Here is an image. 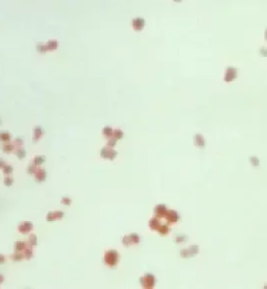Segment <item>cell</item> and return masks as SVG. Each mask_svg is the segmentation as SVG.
I'll use <instances>...</instances> for the list:
<instances>
[{
  "mask_svg": "<svg viewBox=\"0 0 267 289\" xmlns=\"http://www.w3.org/2000/svg\"><path fill=\"white\" fill-rule=\"evenodd\" d=\"M12 141V136L11 133L8 131H1L0 132V142L2 143H6V142Z\"/></svg>",
  "mask_w": 267,
  "mask_h": 289,
  "instance_id": "9",
  "label": "cell"
},
{
  "mask_svg": "<svg viewBox=\"0 0 267 289\" xmlns=\"http://www.w3.org/2000/svg\"><path fill=\"white\" fill-rule=\"evenodd\" d=\"M120 261V254L116 249L106 251L103 255V262L109 267H116Z\"/></svg>",
  "mask_w": 267,
  "mask_h": 289,
  "instance_id": "1",
  "label": "cell"
},
{
  "mask_svg": "<svg viewBox=\"0 0 267 289\" xmlns=\"http://www.w3.org/2000/svg\"><path fill=\"white\" fill-rule=\"evenodd\" d=\"M46 46H47V49L48 51H53V50H57V47H58V42L57 40H53V39H51L46 43Z\"/></svg>",
  "mask_w": 267,
  "mask_h": 289,
  "instance_id": "11",
  "label": "cell"
},
{
  "mask_svg": "<svg viewBox=\"0 0 267 289\" xmlns=\"http://www.w3.org/2000/svg\"><path fill=\"white\" fill-rule=\"evenodd\" d=\"M11 260L12 261H15V262H19V261H21V260H23V259H25L24 258V254L22 252H15L14 254H12L11 255Z\"/></svg>",
  "mask_w": 267,
  "mask_h": 289,
  "instance_id": "12",
  "label": "cell"
},
{
  "mask_svg": "<svg viewBox=\"0 0 267 289\" xmlns=\"http://www.w3.org/2000/svg\"><path fill=\"white\" fill-rule=\"evenodd\" d=\"M117 139H115L114 137H111L110 139H107V143H106V145L107 146H110V147H115L116 146V144H117Z\"/></svg>",
  "mask_w": 267,
  "mask_h": 289,
  "instance_id": "29",
  "label": "cell"
},
{
  "mask_svg": "<svg viewBox=\"0 0 267 289\" xmlns=\"http://www.w3.org/2000/svg\"><path fill=\"white\" fill-rule=\"evenodd\" d=\"M34 175H35V181H37L38 183H43L47 177V172H46V170L43 169V168H38V170L35 171V173Z\"/></svg>",
  "mask_w": 267,
  "mask_h": 289,
  "instance_id": "7",
  "label": "cell"
},
{
  "mask_svg": "<svg viewBox=\"0 0 267 289\" xmlns=\"http://www.w3.org/2000/svg\"><path fill=\"white\" fill-rule=\"evenodd\" d=\"M54 212H55V216H57V219L64 218V216H65L64 212H62V211H54Z\"/></svg>",
  "mask_w": 267,
  "mask_h": 289,
  "instance_id": "30",
  "label": "cell"
},
{
  "mask_svg": "<svg viewBox=\"0 0 267 289\" xmlns=\"http://www.w3.org/2000/svg\"><path fill=\"white\" fill-rule=\"evenodd\" d=\"M1 149L3 152H5V154H12L13 151L16 150V147L12 142H6V143H3L1 145Z\"/></svg>",
  "mask_w": 267,
  "mask_h": 289,
  "instance_id": "8",
  "label": "cell"
},
{
  "mask_svg": "<svg viewBox=\"0 0 267 289\" xmlns=\"http://www.w3.org/2000/svg\"><path fill=\"white\" fill-rule=\"evenodd\" d=\"M122 244L126 246V248H128L129 245H132V241H131V238H129V235H125L122 237V240H121Z\"/></svg>",
  "mask_w": 267,
  "mask_h": 289,
  "instance_id": "27",
  "label": "cell"
},
{
  "mask_svg": "<svg viewBox=\"0 0 267 289\" xmlns=\"http://www.w3.org/2000/svg\"><path fill=\"white\" fill-rule=\"evenodd\" d=\"M28 244L31 246H35L38 244V237L35 234H29L28 236Z\"/></svg>",
  "mask_w": 267,
  "mask_h": 289,
  "instance_id": "17",
  "label": "cell"
},
{
  "mask_svg": "<svg viewBox=\"0 0 267 289\" xmlns=\"http://www.w3.org/2000/svg\"><path fill=\"white\" fill-rule=\"evenodd\" d=\"M24 139L22 137H16L14 140H13V144L15 145L16 148H19V147H22L23 146V143H24Z\"/></svg>",
  "mask_w": 267,
  "mask_h": 289,
  "instance_id": "19",
  "label": "cell"
},
{
  "mask_svg": "<svg viewBox=\"0 0 267 289\" xmlns=\"http://www.w3.org/2000/svg\"><path fill=\"white\" fill-rule=\"evenodd\" d=\"M118 155V152L117 150H115L113 147H110V146H106V147L101 148V150H100V157L102 159H105V160H114V159H116V157Z\"/></svg>",
  "mask_w": 267,
  "mask_h": 289,
  "instance_id": "2",
  "label": "cell"
},
{
  "mask_svg": "<svg viewBox=\"0 0 267 289\" xmlns=\"http://www.w3.org/2000/svg\"><path fill=\"white\" fill-rule=\"evenodd\" d=\"M37 51H38V52H40V53H45L46 51H48L46 44H44V43H39V44L37 45Z\"/></svg>",
  "mask_w": 267,
  "mask_h": 289,
  "instance_id": "26",
  "label": "cell"
},
{
  "mask_svg": "<svg viewBox=\"0 0 267 289\" xmlns=\"http://www.w3.org/2000/svg\"><path fill=\"white\" fill-rule=\"evenodd\" d=\"M149 228L151 230H158L160 228V225H159V220L157 218H152L149 221Z\"/></svg>",
  "mask_w": 267,
  "mask_h": 289,
  "instance_id": "23",
  "label": "cell"
},
{
  "mask_svg": "<svg viewBox=\"0 0 267 289\" xmlns=\"http://www.w3.org/2000/svg\"><path fill=\"white\" fill-rule=\"evenodd\" d=\"M140 283H141L142 286L145 287V288L154 287V285H155V278H154V275H149V274L143 275V277L140 279Z\"/></svg>",
  "mask_w": 267,
  "mask_h": 289,
  "instance_id": "4",
  "label": "cell"
},
{
  "mask_svg": "<svg viewBox=\"0 0 267 289\" xmlns=\"http://www.w3.org/2000/svg\"><path fill=\"white\" fill-rule=\"evenodd\" d=\"M129 238H131L132 244H138L140 242V237L138 234H135V233L129 234Z\"/></svg>",
  "mask_w": 267,
  "mask_h": 289,
  "instance_id": "25",
  "label": "cell"
},
{
  "mask_svg": "<svg viewBox=\"0 0 267 289\" xmlns=\"http://www.w3.org/2000/svg\"><path fill=\"white\" fill-rule=\"evenodd\" d=\"M54 220H57V216H55V212L54 211H49L46 215V221L47 222H52V221H54Z\"/></svg>",
  "mask_w": 267,
  "mask_h": 289,
  "instance_id": "22",
  "label": "cell"
},
{
  "mask_svg": "<svg viewBox=\"0 0 267 289\" xmlns=\"http://www.w3.org/2000/svg\"><path fill=\"white\" fill-rule=\"evenodd\" d=\"M113 132H114V129L111 128V126H105V128H102V135H103V137L106 139H110L111 137H113Z\"/></svg>",
  "mask_w": 267,
  "mask_h": 289,
  "instance_id": "14",
  "label": "cell"
},
{
  "mask_svg": "<svg viewBox=\"0 0 267 289\" xmlns=\"http://www.w3.org/2000/svg\"><path fill=\"white\" fill-rule=\"evenodd\" d=\"M174 1H177V2H178V1H181V0H174Z\"/></svg>",
  "mask_w": 267,
  "mask_h": 289,
  "instance_id": "34",
  "label": "cell"
},
{
  "mask_svg": "<svg viewBox=\"0 0 267 289\" xmlns=\"http://www.w3.org/2000/svg\"><path fill=\"white\" fill-rule=\"evenodd\" d=\"M5 261H6V257H5L4 255L0 254V265H1V264H4Z\"/></svg>",
  "mask_w": 267,
  "mask_h": 289,
  "instance_id": "31",
  "label": "cell"
},
{
  "mask_svg": "<svg viewBox=\"0 0 267 289\" xmlns=\"http://www.w3.org/2000/svg\"><path fill=\"white\" fill-rule=\"evenodd\" d=\"M13 171H14V168H13V166H11V165H8L6 164L4 167H3V169H2V173L4 174V175H11L12 173H13Z\"/></svg>",
  "mask_w": 267,
  "mask_h": 289,
  "instance_id": "24",
  "label": "cell"
},
{
  "mask_svg": "<svg viewBox=\"0 0 267 289\" xmlns=\"http://www.w3.org/2000/svg\"><path fill=\"white\" fill-rule=\"evenodd\" d=\"M32 229H34V223L31 221H22L17 226V231L20 234H24V235L30 233Z\"/></svg>",
  "mask_w": 267,
  "mask_h": 289,
  "instance_id": "3",
  "label": "cell"
},
{
  "mask_svg": "<svg viewBox=\"0 0 267 289\" xmlns=\"http://www.w3.org/2000/svg\"><path fill=\"white\" fill-rule=\"evenodd\" d=\"M23 254H24V258L26 259V260H30V259L34 257V246L27 244L26 248L23 251Z\"/></svg>",
  "mask_w": 267,
  "mask_h": 289,
  "instance_id": "10",
  "label": "cell"
},
{
  "mask_svg": "<svg viewBox=\"0 0 267 289\" xmlns=\"http://www.w3.org/2000/svg\"><path fill=\"white\" fill-rule=\"evenodd\" d=\"M45 161H46V158L44 157V155H35L34 158V160H32V163H35L37 166H41V165H43L45 163Z\"/></svg>",
  "mask_w": 267,
  "mask_h": 289,
  "instance_id": "15",
  "label": "cell"
},
{
  "mask_svg": "<svg viewBox=\"0 0 267 289\" xmlns=\"http://www.w3.org/2000/svg\"><path fill=\"white\" fill-rule=\"evenodd\" d=\"M38 168H39V167L37 166V165H35V163H32V162H31V163L27 166L26 172H27L28 174H30V175H34V174L35 173V171L38 170Z\"/></svg>",
  "mask_w": 267,
  "mask_h": 289,
  "instance_id": "18",
  "label": "cell"
},
{
  "mask_svg": "<svg viewBox=\"0 0 267 289\" xmlns=\"http://www.w3.org/2000/svg\"><path fill=\"white\" fill-rule=\"evenodd\" d=\"M5 165H6V162H5L4 160H3V159L0 158V169L2 170V169H3V167H4Z\"/></svg>",
  "mask_w": 267,
  "mask_h": 289,
  "instance_id": "32",
  "label": "cell"
},
{
  "mask_svg": "<svg viewBox=\"0 0 267 289\" xmlns=\"http://www.w3.org/2000/svg\"><path fill=\"white\" fill-rule=\"evenodd\" d=\"M27 244H28V243L24 242V241H16V243H15V252H22V253H23L24 249L26 248Z\"/></svg>",
  "mask_w": 267,
  "mask_h": 289,
  "instance_id": "13",
  "label": "cell"
},
{
  "mask_svg": "<svg viewBox=\"0 0 267 289\" xmlns=\"http://www.w3.org/2000/svg\"><path fill=\"white\" fill-rule=\"evenodd\" d=\"M61 204H64V206H70L71 204H72V199H70V197H68V196H63L61 199Z\"/></svg>",
  "mask_w": 267,
  "mask_h": 289,
  "instance_id": "28",
  "label": "cell"
},
{
  "mask_svg": "<svg viewBox=\"0 0 267 289\" xmlns=\"http://www.w3.org/2000/svg\"><path fill=\"white\" fill-rule=\"evenodd\" d=\"M132 25H133V28L135 29L136 31H141L142 29L145 27V20L142 17H136L133 19Z\"/></svg>",
  "mask_w": 267,
  "mask_h": 289,
  "instance_id": "5",
  "label": "cell"
},
{
  "mask_svg": "<svg viewBox=\"0 0 267 289\" xmlns=\"http://www.w3.org/2000/svg\"><path fill=\"white\" fill-rule=\"evenodd\" d=\"M123 136H124V134H123V132H122L120 128L114 129V132H113V137L115 138V139H117V140H120V139L123 138Z\"/></svg>",
  "mask_w": 267,
  "mask_h": 289,
  "instance_id": "21",
  "label": "cell"
},
{
  "mask_svg": "<svg viewBox=\"0 0 267 289\" xmlns=\"http://www.w3.org/2000/svg\"><path fill=\"white\" fill-rule=\"evenodd\" d=\"M14 178H13L11 175H5L4 178H3V184L5 185L6 187H11L13 184H14Z\"/></svg>",
  "mask_w": 267,
  "mask_h": 289,
  "instance_id": "20",
  "label": "cell"
},
{
  "mask_svg": "<svg viewBox=\"0 0 267 289\" xmlns=\"http://www.w3.org/2000/svg\"><path fill=\"white\" fill-rule=\"evenodd\" d=\"M43 135H44L43 128H42L40 125L35 126L34 131H32V142H34V143H37L38 141L41 140V138L43 137Z\"/></svg>",
  "mask_w": 267,
  "mask_h": 289,
  "instance_id": "6",
  "label": "cell"
},
{
  "mask_svg": "<svg viewBox=\"0 0 267 289\" xmlns=\"http://www.w3.org/2000/svg\"><path fill=\"white\" fill-rule=\"evenodd\" d=\"M14 152H15V155H17V158L20 159V160H22V159H24L25 157H26V150H25L23 147L16 148V150Z\"/></svg>",
  "mask_w": 267,
  "mask_h": 289,
  "instance_id": "16",
  "label": "cell"
},
{
  "mask_svg": "<svg viewBox=\"0 0 267 289\" xmlns=\"http://www.w3.org/2000/svg\"><path fill=\"white\" fill-rule=\"evenodd\" d=\"M0 124H1V119H0Z\"/></svg>",
  "mask_w": 267,
  "mask_h": 289,
  "instance_id": "35",
  "label": "cell"
},
{
  "mask_svg": "<svg viewBox=\"0 0 267 289\" xmlns=\"http://www.w3.org/2000/svg\"><path fill=\"white\" fill-rule=\"evenodd\" d=\"M3 282H4V277H3V275L0 274V284H2Z\"/></svg>",
  "mask_w": 267,
  "mask_h": 289,
  "instance_id": "33",
  "label": "cell"
}]
</instances>
